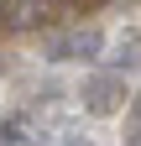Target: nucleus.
Returning a JSON list of instances; mask_svg holds the SVG:
<instances>
[{
	"mask_svg": "<svg viewBox=\"0 0 141 146\" xmlns=\"http://www.w3.org/2000/svg\"><path fill=\"white\" fill-rule=\"evenodd\" d=\"M42 58L47 63H99L104 58V31L99 26H68V31L42 42Z\"/></svg>",
	"mask_w": 141,
	"mask_h": 146,
	"instance_id": "f257e3e1",
	"label": "nucleus"
},
{
	"mask_svg": "<svg viewBox=\"0 0 141 146\" xmlns=\"http://www.w3.org/2000/svg\"><path fill=\"white\" fill-rule=\"evenodd\" d=\"M78 104L89 110V115H115V110H126V78L120 73H84L78 84Z\"/></svg>",
	"mask_w": 141,
	"mask_h": 146,
	"instance_id": "f03ea898",
	"label": "nucleus"
},
{
	"mask_svg": "<svg viewBox=\"0 0 141 146\" xmlns=\"http://www.w3.org/2000/svg\"><path fill=\"white\" fill-rule=\"evenodd\" d=\"M115 68H120V73H126V68H141V26L120 31V42H115Z\"/></svg>",
	"mask_w": 141,
	"mask_h": 146,
	"instance_id": "7ed1b4c3",
	"label": "nucleus"
},
{
	"mask_svg": "<svg viewBox=\"0 0 141 146\" xmlns=\"http://www.w3.org/2000/svg\"><path fill=\"white\" fill-rule=\"evenodd\" d=\"M0 146H26V115H5L0 120Z\"/></svg>",
	"mask_w": 141,
	"mask_h": 146,
	"instance_id": "20e7f679",
	"label": "nucleus"
},
{
	"mask_svg": "<svg viewBox=\"0 0 141 146\" xmlns=\"http://www.w3.org/2000/svg\"><path fill=\"white\" fill-rule=\"evenodd\" d=\"M126 146H141V94L126 104Z\"/></svg>",
	"mask_w": 141,
	"mask_h": 146,
	"instance_id": "39448f33",
	"label": "nucleus"
},
{
	"mask_svg": "<svg viewBox=\"0 0 141 146\" xmlns=\"http://www.w3.org/2000/svg\"><path fill=\"white\" fill-rule=\"evenodd\" d=\"M26 146H31V141H26Z\"/></svg>",
	"mask_w": 141,
	"mask_h": 146,
	"instance_id": "423d86ee",
	"label": "nucleus"
}]
</instances>
